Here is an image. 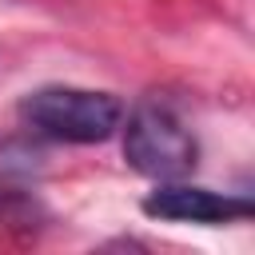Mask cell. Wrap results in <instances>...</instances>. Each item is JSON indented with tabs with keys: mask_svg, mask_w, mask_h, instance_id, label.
<instances>
[{
	"mask_svg": "<svg viewBox=\"0 0 255 255\" xmlns=\"http://www.w3.org/2000/svg\"><path fill=\"white\" fill-rule=\"evenodd\" d=\"M124 128V159L147 175V179H179L195 167V155H199V143H195V131L187 128V120L175 112V104L159 100V96H147L131 108L128 124Z\"/></svg>",
	"mask_w": 255,
	"mask_h": 255,
	"instance_id": "cell-1",
	"label": "cell"
},
{
	"mask_svg": "<svg viewBox=\"0 0 255 255\" xmlns=\"http://www.w3.org/2000/svg\"><path fill=\"white\" fill-rule=\"evenodd\" d=\"M143 211L155 219H175V223H231V219H251V199L243 195H219L211 187H191V183H175L163 179L147 199Z\"/></svg>",
	"mask_w": 255,
	"mask_h": 255,
	"instance_id": "cell-3",
	"label": "cell"
},
{
	"mask_svg": "<svg viewBox=\"0 0 255 255\" xmlns=\"http://www.w3.org/2000/svg\"><path fill=\"white\" fill-rule=\"evenodd\" d=\"M24 124H32L48 139L64 143H104L112 131L124 124V104L112 92H92V88H72V84H52L36 88L20 104Z\"/></svg>",
	"mask_w": 255,
	"mask_h": 255,
	"instance_id": "cell-2",
	"label": "cell"
}]
</instances>
